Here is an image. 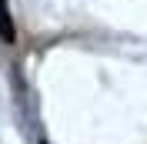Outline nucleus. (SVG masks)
I'll return each instance as SVG.
<instances>
[{
  "mask_svg": "<svg viewBox=\"0 0 147 144\" xmlns=\"http://www.w3.org/2000/svg\"><path fill=\"white\" fill-rule=\"evenodd\" d=\"M0 40H3V44H13V40H17V27H13L7 0H0Z\"/></svg>",
  "mask_w": 147,
  "mask_h": 144,
  "instance_id": "1",
  "label": "nucleus"
}]
</instances>
